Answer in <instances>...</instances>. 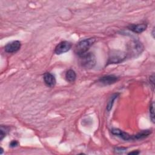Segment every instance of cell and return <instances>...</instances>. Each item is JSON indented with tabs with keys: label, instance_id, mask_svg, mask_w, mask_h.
<instances>
[{
	"label": "cell",
	"instance_id": "obj_1",
	"mask_svg": "<svg viewBox=\"0 0 155 155\" xmlns=\"http://www.w3.org/2000/svg\"><path fill=\"white\" fill-rule=\"evenodd\" d=\"M143 50V45L138 41H131L127 45V56L136 58L140 55Z\"/></svg>",
	"mask_w": 155,
	"mask_h": 155
},
{
	"label": "cell",
	"instance_id": "obj_2",
	"mask_svg": "<svg viewBox=\"0 0 155 155\" xmlns=\"http://www.w3.org/2000/svg\"><path fill=\"white\" fill-rule=\"evenodd\" d=\"M96 39L93 38L85 39L79 42L74 48V52L79 56L87 53L90 47L94 43Z\"/></svg>",
	"mask_w": 155,
	"mask_h": 155
},
{
	"label": "cell",
	"instance_id": "obj_3",
	"mask_svg": "<svg viewBox=\"0 0 155 155\" xmlns=\"http://www.w3.org/2000/svg\"><path fill=\"white\" fill-rule=\"evenodd\" d=\"M80 57V64L85 69H91L94 67L96 63V59L95 55L91 52L85 53Z\"/></svg>",
	"mask_w": 155,
	"mask_h": 155
},
{
	"label": "cell",
	"instance_id": "obj_4",
	"mask_svg": "<svg viewBox=\"0 0 155 155\" xmlns=\"http://www.w3.org/2000/svg\"><path fill=\"white\" fill-rule=\"evenodd\" d=\"M127 58V54L122 51L118 50H113L109 53L108 64H119L124 61Z\"/></svg>",
	"mask_w": 155,
	"mask_h": 155
},
{
	"label": "cell",
	"instance_id": "obj_5",
	"mask_svg": "<svg viewBox=\"0 0 155 155\" xmlns=\"http://www.w3.org/2000/svg\"><path fill=\"white\" fill-rule=\"evenodd\" d=\"M72 47L71 42L68 41H62L59 43L55 48L54 52L57 54H61L69 51Z\"/></svg>",
	"mask_w": 155,
	"mask_h": 155
},
{
	"label": "cell",
	"instance_id": "obj_6",
	"mask_svg": "<svg viewBox=\"0 0 155 155\" xmlns=\"http://www.w3.org/2000/svg\"><path fill=\"white\" fill-rule=\"evenodd\" d=\"M21 48V42L19 41H14L8 43L5 46V51L7 53H15L18 51Z\"/></svg>",
	"mask_w": 155,
	"mask_h": 155
},
{
	"label": "cell",
	"instance_id": "obj_7",
	"mask_svg": "<svg viewBox=\"0 0 155 155\" xmlns=\"http://www.w3.org/2000/svg\"><path fill=\"white\" fill-rule=\"evenodd\" d=\"M119 80V78L114 75H105L101 77L99 79V82L103 85H111L116 82Z\"/></svg>",
	"mask_w": 155,
	"mask_h": 155
},
{
	"label": "cell",
	"instance_id": "obj_8",
	"mask_svg": "<svg viewBox=\"0 0 155 155\" xmlns=\"http://www.w3.org/2000/svg\"><path fill=\"white\" fill-rule=\"evenodd\" d=\"M111 133L115 136H119L121 139L125 140H132V135L128 134L126 132H124L118 128H113L111 130Z\"/></svg>",
	"mask_w": 155,
	"mask_h": 155
},
{
	"label": "cell",
	"instance_id": "obj_9",
	"mask_svg": "<svg viewBox=\"0 0 155 155\" xmlns=\"http://www.w3.org/2000/svg\"><path fill=\"white\" fill-rule=\"evenodd\" d=\"M44 81L47 86L49 87H53L56 84V79L54 76L48 72L44 74Z\"/></svg>",
	"mask_w": 155,
	"mask_h": 155
},
{
	"label": "cell",
	"instance_id": "obj_10",
	"mask_svg": "<svg viewBox=\"0 0 155 155\" xmlns=\"http://www.w3.org/2000/svg\"><path fill=\"white\" fill-rule=\"evenodd\" d=\"M147 27V24H130L128 26V28L136 33H140L145 31Z\"/></svg>",
	"mask_w": 155,
	"mask_h": 155
},
{
	"label": "cell",
	"instance_id": "obj_11",
	"mask_svg": "<svg viewBox=\"0 0 155 155\" xmlns=\"http://www.w3.org/2000/svg\"><path fill=\"white\" fill-rule=\"evenodd\" d=\"M151 132L152 131L150 130H142L135 135H132V140H139L145 139L148 137L151 133Z\"/></svg>",
	"mask_w": 155,
	"mask_h": 155
},
{
	"label": "cell",
	"instance_id": "obj_12",
	"mask_svg": "<svg viewBox=\"0 0 155 155\" xmlns=\"http://www.w3.org/2000/svg\"><path fill=\"white\" fill-rule=\"evenodd\" d=\"M76 78V73L73 70H68L65 74L66 80L69 82H73Z\"/></svg>",
	"mask_w": 155,
	"mask_h": 155
},
{
	"label": "cell",
	"instance_id": "obj_13",
	"mask_svg": "<svg viewBox=\"0 0 155 155\" xmlns=\"http://www.w3.org/2000/svg\"><path fill=\"white\" fill-rule=\"evenodd\" d=\"M119 95V93H114L113 95H111V96L110 97L109 100H108V102L107 103V110L108 111H110V110L112 108V107H113V103H114V101H115V99L118 97V96Z\"/></svg>",
	"mask_w": 155,
	"mask_h": 155
},
{
	"label": "cell",
	"instance_id": "obj_14",
	"mask_svg": "<svg viewBox=\"0 0 155 155\" xmlns=\"http://www.w3.org/2000/svg\"><path fill=\"white\" fill-rule=\"evenodd\" d=\"M9 131V128L6 126L1 125L0 128V140H2Z\"/></svg>",
	"mask_w": 155,
	"mask_h": 155
},
{
	"label": "cell",
	"instance_id": "obj_15",
	"mask_svg": "<svg viewBox=\"0 0 155 155\" xmlns=\"http://www.w3.org/2000/svg\"><path fill=\"white\" fill-rule=\"evenodd\" d=\"M154 102H152V103L151 104L150 106V119L151 120V121L154 123Z\"/></svg>",
	"mask_w": 155,
	"mask_h": 155
},
{
	"label": "cell",
	"instance_id": "obj_16",
	"mask_svg": "<svg viewBox=\"0 0 155 155\" xmlns=\"http://www.w3.org/2000/svg\"><path fill=\"white\" fill-rule=\"evenodd\" d=\"M127 150L126 148L124 147H117L115 149V151L117 153H123L124 151H125Z\"/></svg>",
	"mask_w": 155,
	"mask_h": 155
},
{
	"label": "cell",
	"instance_id": "obj_17",
	"mask_svg": "<svg viewBox=\"0 0 155 155\" xmlns=\"http://www.w3.org/2000/svg\"><path fill=\"white\" fill-rule=\"evenodd\" d=\"M18 144H19L18 142L14 140H12V141L10 143V147H12V148L16 147H17V146L18 145Z\"/></svg>",
	"mask_w": 155,
	"mask_h": 155
},
{
	"label": "cell",
	"instance_id": "obj_18",
	"mask_svg": "<svg viewBox=\"0 0 155 155\" xmlns=\"http://www.w3.org/2000/svg\"><path fill=\"white\" fill-rule=\"evenodd\" d=\"M128 154H139V151L134 150V151H131V152L128 153Z\"/></svg>",
	"mask_w": 155,
	"mask_h": 155
},
{
	"label": "cell",
	"instance_id": "obj_19",
	"mask_svg": "<svg viewBox=\"0 0 155 155\" xmlns=\"http://www.w3.org/2000/svg\"><path fill=\"white\" fill-rule=\"evenodd\" d=\"M154 28H153V32H152V35H153V38H154Z\"/></svg>",
	"mask_w": 155,
	"mask_h": 155
},
{
	"label": "cell",
	"instance_id": "obj_20",
	"mask_svg": "<svg viewBox=\"0 0 155 155\" xmlns=\"http://www.w3.org/2000/svg\"><path fill=\"white\" fill-rule=\"evenodd\" d=\"M2 152H3V150H2V148H1V153H0V154H1L2 153Z\"/></svg>",
	"mask_w": 155,
	"mask_h": 155
}]
</instances>
